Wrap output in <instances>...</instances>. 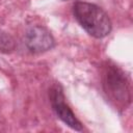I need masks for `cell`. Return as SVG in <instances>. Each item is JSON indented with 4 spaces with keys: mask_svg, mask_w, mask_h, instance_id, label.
<instances>
[{
    "mask_svg": "<svg viewBox=\"0 0 133 133\" xmlns=\"http://www.w3.org/2000/svg\"><path fill=\"white\" fill-rule=\"evenodd\" d=\"M16 48L17 44L15 38L9 33L0 28V53L9 54L14 52Z\"/></svg>",
    "mask_w": 133,
    "mask_h": 133,
    "instance_id": "5b68a950",
    "label": "cell"
},
{
    "mask_svg": "<svg viewBox=\"0 0 133 133\" xmlns=\"http://www.w3.org/2000/svg\"><path fill=\"white\" fill-rule=\"evenodd\" d=\"M24 44L31 54L48 52L56 45L52 33L46 27L41 25H32L27 28L24 36Z\"/></svg>",
    "mask_w": 133,
    "mask_h": 133,
    "instance_id": "277c9868",
    "label": "cell"
},
{
    "mask_svg": "<svg viewBox=\"0 0 133 133\" xmlns=\"http://www.w3.org/2000/svg\"><path fill=\"white\" fill-rule=\"evenodd\" d=\"M49 101L55 115L69 128L75 131H82L83 125L77 118L71 107L65 103L63 88L59 83H54L49 89Z\"/></svg>",
    "mask_w": 133,
    "mask_h": 133,
    "instance_id": "3957f363",
    "label": "cell"
},
{
    "mask_svg": "<svg viewBox=\"0 0 133 133\" xmlns=\"http://www.w3.org/2000/svg\"><path fill=\"white\" fill-rule=\"evenodd\" d=\"M102 87L110 104L118 111L126 110L132 101L131 83L125 72L112 62H105L102 70Z\"/></svg>",
    "mask_w": 133,
    "mask_h": 133,
    "instance_id": "6da1fadb",
    "label": "cell"
},
{
    "mask_svg": "<svg viewBox=\"0 0 133 133\" xmlns=\"http://www.w3.org/2000/svg\"><path fill=\"white\" fill-rule=\"evenodd\" d=\"M72 10L75 20L90 36L101 39L110 34L112 22L106 11L99 5L77 1L73 4Z\"/></svg>",
    "mask_w": 133,
    "mask_h": 133,
    "instance_id": "7a4b0ae2",
    "label": "cell"
}]
</instances>
